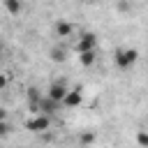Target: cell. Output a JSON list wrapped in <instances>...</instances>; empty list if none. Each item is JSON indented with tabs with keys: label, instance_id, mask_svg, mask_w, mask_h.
<instances>
[{
	"label": "cell",
	"instance_id": "1",
	"mask_svg": "<svg viewBox=\"0 0 148 148\" xmlns=\"http://www.w3.org/2000/svg\"><path fill=\"white\" fill-rule=\"evenodd\" d=\"M139 60V51L136 49H130V46H123V49H116L113 51V62L118 69L127 72L130 67H134V62Z\"/></svg>",
	"mask_w": 148,
	"mask_h": 148
},
{
	"label": "cell",
	"instance_id": "2",
	"mask_svg": "<svg viewBox=\"0 0 148 148\" xmlns=\"http://www.w3.org/2000/svg\"><path fill=\"white\" fill-rule=\"evenodd\" d=\"M95 46H97V37H95V32H83V35H79V37L72 42V49H74V53H79V56L95 51Z\"/></svg>",
	"mask_w": 148,
	"mask_h": 148
},
{
	"label": "cell",
	"instance_id": "3",
	"mask_svg": "<svg viewBox=\"0 0 148 148\" xmlns=\"http://www.w3.org/2000/svg\"><path fill=\"white\" fill-rule=\"evenodd\" d=\"M51 127V116H44V113H35L25 120V130L30 132H44Z\"/></svg>",
	"mask_w": 148,
	"mask_h": 148
},
{
	"label": "cell",
	"instance_id": "4",
	"mask_svg": "<svg viewBox=\"0 0 148 148\" xmlns=\"http://www.w3.org/2000/svg\"><path fill=\"white\" fill-rule=\"evenodd\" d=\"M67 92H69V88H67L62 81H53V83L49 86V90H46V97H51L53 102L62 104V102H65V97H67Z\"/></svg>",
	"mask_w": 148,
	"mask_h": 148
},
{
	"label": "cell",
	"instance_id": "5",
	"mask_svg": "<svg viewBox=\"0 0 148 148\" xmlns=\"http://www.w3.org/2000/svg\"><path fill=\"white\" fill-rule=\"evenodd\" d=\"M53 32H56V37H69V35L74 32V23H69V21L60 18V21H56V23H53Z\"/></svg>",
	"mask_w": 148,
	"mask_h": 148
},
{
	"label": "cell",
	"instance_id": "6",
	"mask_svg": "<svg viewBox=\"0 0 148 148\" xmlns=\"http://www.w3.org/2000/svg\"><path fill=\"white\" fill-rule=\"evenodd\" d=\"M81 102H83V92L76 88V90H69V92H67V97H65L62 106H67V109H76Z\"/></svg>",
	"mask_w": 148,
	"mask_h": 148
},
{
	"label": "cell",
	"instance_id": "7",
	"mask_svg": "<svg viewBox=\"0 0 148 148\" xmlns=\"http://www.w3.org/2000/svg\"><path fill=\"white\" fill-rule=\"evenodd\" d=\"M2 7L9 9L12 14H18L21 12V2H16V0H2Z\"/></svg>",
	"mask_w": 148,
	"mask_h": 148
},
{
	"label": "cell",
	"instance_id": "8",
	"mask_svg": "<svg viewBox=\"0 0 148 148\" xmlns=\"http://www.w3.org/2000/svg\"><path fill=\"white\" fill-rule=\"evenodd\" d=\"M79 62H81L83 67H90V65L95 62V51H90V53H83V56H79Z\"/></svg>",
	"mask_w": 148,
	"mask_h": 148
},
{
	"label": "cell",
	"instance_id": "9",
	"mask_svg": "<svg viewBox=\"0 0 148 148\" xmlns=\"http://www.w3.org/2000/svg\"><path fill=\"white\" fill-rule=\"evenodd\" d=\"M136 143H139L141 148H148V132L139 130V132H136Z\"/></svg>",
	"mask_w": 148,
	"mask_h": 148
},
{
	"label": "cell",
	"instance_id": "10",
	"mask_svg": "<svg viewBox=\"0 0 148 148\" xmlns=\"http://www.w3.org/2000/svg\"><path fill=\"white\" fill-rule=\"evenodd\" d=\"M81 143H83V146L95 143V132H83V134H81Z\"/></svg>",
	"mask_w": 148,
	"mask_h": 148
},
{
	"label": "cell",
	"instance_id": "11",
	"mask_svg": "<svg viewBox=\"0 0 148 148\" xmlns=\"http://www.w3.org/2000/svg\"><path fill=\"white\" fill-rule=\"evenodd\" d=\"M51 58L58 60V62H62L65 60V49H51Z\"/></svg>",
	"mask_w": 148,
	"mask_h": 148
},
{
	"label": "cell",
	"instance_id": "12",
	"mask_svg": "<svg viewBox=\"0 0 148 148\" xmlns=\"http://www.w3.org/2000/svg\"><path fill=\"white\" fill-rule=\"evenodd\" d=\"M116 7H118V9H120V12H130V9H132V7H130V5H127V2H118V5H116Z\"/></svg>",
	"mask_w": 148,
	"mask_h": 148
}]
</instances>
